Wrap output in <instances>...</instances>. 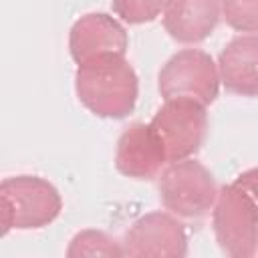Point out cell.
Returning <instances> with one entry per match:
<instances>
[{"label": "cell", "mask_w": 258, "mask_h": 258, "mask_svg": "<svg viewBox=\"0 0 258 258\" xmlns=\"http://www.w3.org/2000/svg\"><path fill=\"white\" fill-rule=\"evenodd\" d=\"M75 91L85 109L97 117L123 119L139 97V79L125 56L111 54L79 64Z\"/></svg>", "instance_id": "6da1fadb"}, {"label": "cell", "mask_w": 258, "mask_h": 258, "mask_svg": "<svg viewBox=\"0 0 258 258\" xmlns=\"http://www.w3.org/2000/svg\"><path fill=\"white\" fill-rule=\"evenodd\" d=\"M2 234L14 230H38L52 224L62 200L58 189L38 175H12L0 183Z\"/></svg>", "instance_id": "7a4b0ae2"}, {"label": "cell", "mask_w": 258, "mask_h": 258, "mask_svg": "<svg viewBox=\"0 0 258 258\" xmlns=\"http://www.w3.org/2000/svg\"><path fill=\"white\" fill-rule=\"evenodd\" d=\"M157 189L165 210L181 218L206 216L220 191L212 171L191 157L169 163L159 173Z\"/></svg>", "instance_id": "3957f363"}, {"label": "cell", "mask_w": 258, "mask_h": 258, "mask_svg": "<svg viewBox=\"0 0 258 258\" xmlns=\"http://www.w3.org/2000/svg\"><path fill=\"white\" fill-rule=\"evenodd\" d=\"M220 85L218 62L200 48H183L175 52L157 75V89L163 101L183 97L208 107L216 101Z\"/></svg>", "instance_id": "277c9868"}, {"label": "cell", "mask_w": 258, "mask_h": 258, "mask_svg": "<svg viewBox=\"0 0 258 258\" xmlns=\"http://www.w3.org/2000/svg\"><path fill=\"white\" fill-rule=\"evenodd\" d=\"M149 125L165 147L167 163L194 157L208 137L206 105L183 97L165 99Z\"/></svg>", "instance_id": "5b68a950"}, {"label": "cell", "mask_w": 258, "mask_h": 258, "mask_svg": "<svg viewBox=\"0 0 258 258\" xmlns=\"http://www.w3.org/2000/svg\"><path fill=\"white\" fill-rule=\"evenodd\" d=\"M212 228L218 246L232 258H250L258 250V214L248 196L234 183L218 191L212 208Z\"/></svg>", "instance_id": "8992f818"}, {"label": "cell", "mask_w": 258, "mask_h": 258, "mask_svg": "<svg viewBox=\"0 0 258 258\" xmlns=\"http://www.w3.org/2000/svg\"><path fill=\"white\" fill-rule=\"evenodd\" d=\"M123 252L131 258H181L187 254V234L175 214L149 212L135 220L123 238Z\"/></svg>", "instance_id": "52a82bcc"}, {"label": "cell", "mask_w": 258, "mask_h": 258, "mask_svg": "<svg viewBox=\"0 0 258 258\" xmlns=\"http://www.w3.org/2000/svg\"><path fill=\"white\" fill-rule=\"evenodd\" d=\"M129 38L117 18L105 12H89L75 20L69 32V50L77 64L101 56H125Z\"/></svg>", "instance_id": "ba28073f"}, {"label": "cell", "mask_w": 258, "mask_h": 258, "mask_svg": "<svg viewBox=\"0 0 258 258\" xmlns=\"http://www.w3.org/2000/svg\"><path fill=\"white\" fill-rule=\"evenodd\" d=\"M167 163L165 147L147 123L129 125L117 139L115 167L131 179H153Z\"/></svg>", "instance_id": "9c48e42d"}, {"label": "cell", "mask_w": 258, "mask_h": 258, "mask_svg": "<svg viewBox=\"0 0 258 258\" xmlns=\"http://www.w3.org/2000/svg\"><path fill=\"white\" fill-rule=\"evenodd\" d=\"M165 32L183 44L206 40L222 18V0H165Z\"/></svg>", "instance_id": "30bf717a"}, {"label": "cell", "mask_w": 258, "mask_h": 258, "mask_svg": "<svg viewBox=\"0 0 258 258\" xmlns=\"http://www.w3.org/2000/svg\"><path fill=\"white\" fill-rule=\"evenodd\" d=\"M222 85L242 97H258V34L234 36L218 56Z\"/></svg>", "instance_id": "8fae6325"}, {"label": "cell", "mask_w": 258, "mask_h": 258, "mask_svg": "<svg viewBox=\"0 0 258 258\" xmlns=\"http://www.w3.org/2000/svg\"><path fill=\"white\" fill-rule=\"evenodd\" d=\"M67 256H125L123 244L101 230L77 232L67 248Z\"/></svg>", "instance_id": "7c38bea8"}, {"label": "cell", "mask_w": 258, "mask_h": 258, "mask_svg": "<svg viewBox=\"0 0 258 258\" xmlns=\"http://www.w3.org/2000/svg\"><path fill=\"white\" fill-rule=\"evenodd\" d=\"M222 16L230 28L258 34V0H222Z\"/></svg>", "instance_id": "4fadbf2b"}, {"label": "cell", "mask_w": 258, "mask_h": 258, "mask_svg": "<svg viewBox=\"0 0 258 258\" xmlns=\"http://www.w3.org/2000/svg\"><path fill=\"white\" fill-rule=\"evenodd\" d=\"M111 6L123 22L145 24L163 12L165 0H111Z\"/></svg>", "instance_id": "5bb4252c"}, {"label": "cell", "mask_w": 258, "mask_h": 258, "mask_svg": "<svg viewBox=\"0 0 258 258\" xmlns=\"http://www.w3.org/2000/svg\"><path fill=\"white\" fill-rule=\"evenodd\" d=\"M232 183L236 187H240L248 196V200L252 202V206H254V210L258 214V167H252V169L242 171Z\"/></svg>", "instance_id": "9a60e30c"}, {"label": "cell", "mask_w": 258, "mask_h": 258, "mask_svg": "<svg viewBox=\"0 0 258 258\" xmlns=\"http://www.w3.org/2000/svg\"><path fill=\"white\" fill-rule=\"evenodd\" d=\"M256 254H258V250H256Z\"/></svg>", "instance_id": "2e32d148"}]
</instances>
